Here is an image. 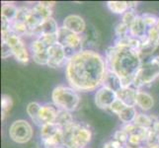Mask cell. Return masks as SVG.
<instances>
[{"instance_id": "24", "label": "cell", "mask_w": 159, "mask_h": 148, "mask_svg": "<svg viewBox=\"0 0 159 148\" xmlns=\"http://www.w3.org/2000/svg\"><path fill=\"white\" fill-rule=\"evenodd\" d=\"M56 123L57 124H58L60 128L62 129L69 127L72 123H74V119L72 114H71L70 112H66V111H61V110H58V113H57V117L56 119Z\"/></svg>"}, {"instance_id": "1", "label": "cell", "mask_w": 159, "mask_h": 148, "mask_svg": "<svg viewBox=\"0 0 159 148\" xmlns=\"http://www.w3.org/2000/svg\"><path fill=\"white\" fill-rule=\"evenodd\" d=\"M105 58L97 52L83 49L65 64V77L77 92H91L103 86L107 74Z\"/></svg>"}, {"instance_id": "19", "label": "cell", "mask_w": 159, "mask_h": 148, "mask_svg": "<svg viewBox=\"0 0 159 148\" xmlns=\"http://www.w3.org/2000/svg\"><path fill=\"white\" fill-rule=\"evenodd\" d=\"M103 86L108 87L109 89L115 91L116 93L123 88V84H122V80H120V78L118 75L115 74L114 72L109 71V70L107 71V74H106L105 80H104Z\"/></svg>"}, {"instance_id": "25", "label": "cell", "mask_w": 159, "mask_h": 148, "mask_svg": "<svg viewBox=\"0 0 159 148\" xmlns=\"http://www.w3.org/2000/svg\"><path fill=\"white\" fill-rule=\"evenodd\" d=\"M61 130H62V128L56 123L43 124L41 128V138H42V140L48 139V138L52 137V136L56 135L57 133H58L59 131H61Z\"/></svg>"}, {"instance_id": "23", "label": "cell", "mask_w": 159, "mask_h": 148, "mask_svg": "<svg viewBox=\"0 0 159 148\" xmlns=\"http://www.w3.org/2000/svg\"><path fill=\"white\" fill-rule=\"evenodd\" d=\"M156 119V118L151 117V116H147L145 114H139L136 116L134 123L139 128H143V129H151L153 123Z\"/></svg>"}, {"instance_id": "18", "label": "cell", "mask_w": 159, "mask_h": 148, "mask_svg": "<svg viewBox=\"0 0 159 148\" xmlns=\"http://www.w3.org/2000/svg\"><path fill=\"white\" fill-rule=\"evenodd\" d=\"M154 105V100H153L152 96L145 91L138 90V94H136V107H139L141 111L147 112L152 109Z\"/></svg>"}, {"instance_id": "13", "label": "cell", "mask_w": 159, "mask_h": 148, "mask_svg": "<svg viewBox=\"0 0 159 148\" xmlns=\"http://www.w3.org/2000/svg\"><path fill=\"white\" fill-rule=\"evenodd\" d=\"M62 27L77 35L83 34L86 29L85 20L79 15H68L62 22Z\"/></svg>"}, {"instance_id": "38", "label": "cell", "mask_w": 159, "mask_h": 148, "mask_svg": "<svg viewBox=\"0 0 159 148\" xmlns=\"http://www.w3.org/2000/svg\"><path fill=\"white\" fill-rule=\"evenodd\" d=\"M156 57L158 58V60H159V56H156Z\"/></svg>"}, {"instance_id": "7", "label": "cell", "mask_w": 159, "mask_h": 148, "mask_svg": "<svg viewBox=\"0 0 159 148\" xmlns=\"http://www.w3.org/2000/svg\"><path fill=\"white\" fill-rule=\"evenodd\" d=\"M57 37V43L64 48L67 59L83 51L82 48L83 47V39H82L81 35L75 34V33L65 29L64 27H59Z\"/></svg>"}, {"instance_id": "22", "label": "cell", "mask_w": 159, "mask_h": 148, "mask_svg": "<svg viewBox=\"0 0 159 148\" xmlns=\"http://www.w3.org/2000/svg\"><path fill=\"white\" fill-rule=\"evenodd\" d=\"M41 108H42V105L38 102H31L28 104V106L26 108L27 114H28V116L32 119V122L40 128H41V123H40L39 114H40Z\"/></svg>"}, {"instance_id": "29", "label": "cell", "mask_w": 159, "mask_h": 148, "mask_svg": "<svg viewBox=\"0 0 159 148\" xmlns=\"http://www.w3.org/2000/svg\"><path fill=\"white\" fill-rule=\"evenodd\" d=\"M115 34L117 36V39H124L129 36V28L120 21L115 27Z\"/></svg>"}, {"instance_id": "11", "label": "cell", "mask_w": 159, "mask_h": 148, "mask_svg": "<svg viewBox=\"0 0 159 148\" xmlns=\"http://www.w3.org/2000/svg\"><path fill=\"white\" fill-rule=\"evenodd\" d=\"M95 105L101 110L111 108L114 102L117 100V93L109 89L106 86H101L95 93Z\"/></svg>"}, {"instance_id": "35", "label": "cell", "mask_w": 159, "mask_h": 148, "mask_svg": "<svg viewBox=\"0 0 159 148\" xmlns=\"http://www.w3.org/2000/svg\"><path fill=\"white\" fill-rule=\"evenodd\" d=\"M103 148H125V146L122 145L120 142L116 141L115 139H111L104 144Z\"/></svg>"}, {"instance_id": "36", "label": "cell", "mask_w": 159, "mask_h": 148, "mask_svg": "<svg viewBox=\"0 0 159 148\" xmlns=\"http://www.w3.org/2000/svg\"><path fill=\"white\" fill-rule=\"evenodd\" d=\"M151 131L158 137L159 136V119H156L154 120V123H153V125L151 128Z\"/></svg>"}, {"instance_id": "21", "label": "cell", "mask_w": 159, "mask_h": 148, "mask_svg": "<svg viewBox=\"0 0 159 148\" xmlns=\"http://www.w3.org/2000/svg\"><path fill=\"white\" fill-rule=\"evenodd\" d=\"M18 7L14 5L12 2H3L1 7V18L6 19L10 23H12L13 20L17 14Z\"/></svg>"}, {"instance_id": "14", "label": "cell", "mask_w": 159, "mask_h": 148, "mask_svg": "<svg viewBox=\"0 0 159 148\" xmlns=\"http://www.w3.org/2000/svg\"><path fill=\"white\" fill-rule=\"evenodd\" d=\"M57 113H58V109L53 104H45V105H42L40 114H39L41 128L43 124L52 123L56 122Z\"/></svg>"}, {"instance_id": "27", "label": "cell", "mask_w": 159, "mask_h": 148, "mask_svg": "<svg viewBox=\"0 0 159 148\" xmlns=\"http://www.w3.org/2000/svg\"><path fill=\"white\" fill-rule=\"evenodd\" d=\"M13 106V100L9 95L3 94L1 96V119L2 120L5 119L8 112Z\"/></svg>"}, {"instance_id": "33", "label": "cell", "mask_w": 159, "mask_h": 148, "mask_svg": "<svg viewBox=\"0 0 159 148\" xmlns=\"http://www.w3.org/2000/svg\"><path fill=\"white\" fill-rule=\"evenodd\" d=\"M125 107H127V106H125L122 101H120L119 99H117V100L114 102L113 105L111 106V108H110V110H111V111H112L114 114H116L117 116H118V114H119L120 112H122Z\"/></svg>"}, {"instance_id": "9", "label": "cell", "mask_w": 159, "mask_h": 148, "mask_svg": "<svg viewBox=\"0 0 159 148\" xmlns=\"http://www.w3.org/2000/svg\"><path fill=\"white\" fill-rule=\"evenodd\" d=\"M2 42H5L10 47L12 51L13 56L18 62L26 64L29 62L30 52L27 48L25 43L21 39V37L17 36L12 31L1 32Z\"/></svg>"}, {"instance_id": "10", "label": "cell", "mask_w": 159, "mask_h": 148, "mask_svg": "<svg viewBox=\"0 0 159 148\" xmlns=\"http://www.w3.org/2000/svg\"><path fill=\"white\" fill-rule=\"evenodd\" d=\"M34 134L32 125L25 119H17L9 128V136L16 143L24 144L29 142Z\"/></svg>"}, {"instance_id": "5", "label": "cell", "mask_w": 159, "mask_h": 148, "mask_svg": "<svg viewBox=\"0 0 159 148\" xmlns=\"http://www.w3.org/2000/svg\"><path fill=\"white\" fill-rule=\"evenodd\" d=\"M57 43V35L41 36L30 43V52L33 60L40 65H48V51Z\"/></svg>"}, {"instance_id": "12", "label": "cell", "mask_w": 159, "mask_h": 148, "mask_svg": "<svg viewBox=\"0 0 159 148\" xmlns=\"http://www.w3.org/2000/svg\"><path fill=\"white\" fill-rule=\"evenodd\" d=\"M67 60L68 59L64 48L57 43L53 45L48 51V60L47 66L51 68H58L62 66L64 63L66 64Z\"/></svg>"}, {"instance_id": "2", "label": "cell", "mask_w": 159, "mask_h": 148, "mask_svg": "<svg viewBox=\"0 0 159 148\" xmlns=\"http://www.w3.org/2000/svg\"><path fill=\"white\" fill-rule=\"evenodd\" d=\"M105 61L108 70L118 75L122 80L123 88L133 86L143 63L138 51L128 46L116 43L106 51Z\"/></svg>"}, {"instance_id": "17", "label": "cell", "mask_w": 159, "mask_h": 148, "mask_svg": "<svg viewBox=\"0 0 159 148\" xmlns=\"http://www.w3.org/2000/svg\"><path fill=\"white\" fill-rule=\"evenodd\" d=\"M136 94L138 89H135L134 87H124L117 92V98L125 106L136 107Z\"/></svg>"}, {"instance_id": "31", "label": "cell", "mask_w": 159, "mask_h": 148, "mask_svg": "<svg viewBox=\"0 0 159 148\" xmlns=\"http://www.w3.org/2000/svg\"><path fill=\"white\" fill-rule=\"evenodd\" d=\"M141 17L144 20L145 24H146L148 29L155 27L158 23V19H159L158 17H156V16L152 13H143V14H141Z\"/></svg>"}, {"instance_id": "8", "label": "cell", "mask_w": 159, "mask_h": 148, "mask_svg": "<svg viewBox=\"0 0 159 148\" xmlns=\"http://www.w3.org/2000/svg\"><path fill=\"white\" fill-rule=\"evenodd\" d=\"M159 77V60L156 56L144 61L134 81L133 87L140 90L141 87L150 85Z\"/></svg>"}, {"instance_id": "34", "label": "cell", "mask_w": 159, "mask_h": 148, "mask_svg": "<svg viewBox=\"0 0 159 148\" xmlns=\"http://www.w3.org/2000/svg\"><path fill=\"white\" fill-rule=\"evenodd\" d=\"M10 56H13L12 51H11L10 47L5 42H2L1 43V57L3 59H7Z\"/></svg>"}, {"instance_id": "4", "label": "cell", "mask_w": 159, "mask_h": 148, "mask_svg": "<svg viewBox=\"0 0 159 148\" xmlns=\"http://www.w3.org/2000/svg\"><path fill=\"white\" fill-rule=\"evenodd\" d=\"M52 101L58 110L72 113L79 106L80 97L78 92L70 86L59 85L52 92Z\"/></svg>"}, {"instance_id": "30", "label": "cell", "mask_w": 159, "mask_h": 148, "mask_svg": "<svg viewBox=\"0 0 159 148\" xmlns=\"http://www.w3.org/2000/svg\"><path fill=\"white\" fill-rule=\"evenodd\" d=\"M129 135L125 132L124 129L120 128V130H117L116 132H115L113 139L120 142V143L122 145H124V146H128L127 144L129 143Z\"/></svg>"}, {"instance_id": "16", "label": "cell", "mask_w": 159, "mask_h": 148, "mask_svg": "<svg viewBox=\"0 0 159 148\" xmlns=\"http://www.w3.org/2000/svg\"><path fill=\"white\" fill-rule=\"evenodd\" d=\"M58 30H59V27H58V24L57 23V21L52 17H51L43 22L39 28L34 32V34H33L32 37H35V39H36V38H39L41 36L57 35Z\"/></svg>"}, {"instance_id": "3", "label": "cell", "mask_w": 159, "mask_h": 148, "mask_svg": "<svg viewBox=\"0 0 159 148\" xmlns=\"http://www.w3.org/2000/svg\"><path fill=\"white\" fill-rule=\"evenodd\" d=\"M62 132V148H85L92 138L91 130L77 123L63 128Z\"/></svg>"}, {"instance_id": "26", "label": "cell", "mask_w": 159, "mask_h": 148, "mask_svg": "<svg viewBox=\"0 0 159 148\" xmlns=\"http://www.w3.org/2000/svg\"><path fill=\"white\" fill-rule=\"evenodd\" d=\"M107 7L111 12L120 15H124L125 12L130 10L128 1H108Z\"/></svg>"}, {"instance_id": "37", "label": "cell", "mask_w": 159, "mask_h": 148, "mask_svg": "<svg viewBox=\"0 0 159 148\" xmlns=\"http://www.w3.org/2000/svg\"><path fill=\"white\" fill-rule=\"evenodd\" d=\"M155 27H156V29H157V31H158V35H159V19H158V23H157V25H156ZM159 56V45H158V47H157L156 52H155L154 56Z\"/></svg>"}, {"instance_id": "28", "label": "cell", "mask_w": 159, "mask_h": 148, "mask_svg": "<svg viewBox=\"0 0 159 148\" xmlns=\"http://www.w3.org/2000/svg\"><path fill=\"white\" fill-rule=\"evenodd\" d=\"M30 13H31V8L26 7V6L18 7L17 14H16V17H15V19L13 21L14 22H18V23L26 24V22H27V20H28Z\"/></svg>"}, {"instance_id": "15", "label": "cell", "mask_w": 159, "mask_h": 148, "mask_svg": "<svg viewBox=\"0 0 159 148\" xmlns=\"http://www.w3.org/2000/svg\"><path fill=\"white\" fill-rule=\"evenodd\" d=\"M148 28L145 24L144 20L142 19L141 15L136 16L135 20L134 23L129 27V36L134 38V39L142 40L147 36V32H148Z\"/></svg>"}, {"instance_id": "20", "label": "cell", "mask_w": 159, "mask_h": 148, "mask_svg": "<svg viewBox=\"0 0 159 148\" xmlns=\"http://www.w3.org/2000/svg\"><path fill=\"white\" fill-rule=\"evenodd\" d=\"M138 114H139L135 107L127 106L118 114V117L124 124H129V123H133L134 122V119Z\"/></svg>"}, {"instance_id": "6", "label": "cell", "mask_w": 159, "mask_h": 148, "mask_svg": "<svg viewBox=\"0 0 159 148\" xmlns=\"http://www.w3.org/2000/svg\"><path fill=\"white\" fill-rule=\"evenodd\" d=\"M54 4H56V2L43 1L38 2L36 5H34V7L31 8V13L26 22L29 32V37H32L34 32L39 28L43 22L52 17V7L54 6Z\"/></svg>"}, {"instance_id": "32", "label": "cell", "mask_w": 159, "mask_h": 148, "mask_svg": "<svg viewBox=\"0 0 159 148\" xmlns=\"http://www.w3.org/2000/svg\"><path fill=\"white\" fill-rule=\"evenodd\" d=\"M136 16H138V14L135 13V10H129L128 12H125L123 17H122V22L123 23H125V25H127L129 28L130 27V25L134 23V21L135 20Z\"/></svg>"}]
</instances>
